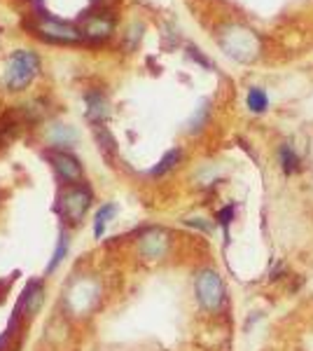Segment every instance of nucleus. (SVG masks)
Segmentation results:
<instances>
[{
	"label": "nucleus",
	"instance_id": "9b49d317",
	"mask_svg": "<svg viewBox=\"0 0 313 351\" xmlns=\"http://www.w3.org/2000/svg\"><path fill=\"white\" fill-rule=\"evenodd\" d=\"M115 213H117L115 204H103V206L96 211V216H94V237H96V239H101V237H103L108 223L115 218Z\"/></svg>",
	"mask_w": 313,
	"mask_h": 351
},
{
	"label": "nucleus",
	"instance_id": "9d476101",
	"mask_svg": "<svg viewBox=\"0 0 313 351\" xmlns=\"http://www.w3.org/2000/svg\"><path fill=\"white\" fill-rule=\"evenodd\" d=\"M84 104H87V120L94 124H103L108 117V101L101 92H87L84 96Z\"/></svg>",
	"mask_w": 313,
	"mask_h": 351
},
{
	"label": "nucleus",
	"instance_id": "4468645a",
	"mask_svg": "<svg viewBox=\"0 0 313 351\" xmlns=\"http://www.w3.org/2000/svg\"><path fill=\"white\" fill-rule=\"evenodd\" d=\"M246 104H248V110H250V112H258V115H262V112L269 108V96H266L264 89L253 87V89L248 92Z\"/></svg>",
	"mask_w": 313,
	"mask_h": 351
},
{
	"label": "nucleus",
	"instance_id": "7ed1b4c3",
	"mask_svg": "<svg viewBox=\"0 0 313 351\" xmlns=\"http://www.w3.org/2000/svg\"><path fill=\"white\" fill-rule=\"evenodd\" d=\"M40 71V59L36 52L31 49H16L8 61V71H5V84H8L12 92L28 87L33 82V77Z\"/></svg>",
	"mask_w": 313,
	"mask_h": 351
},
{
	"label": "nucleus",
	"instance_id": "a211bd4d",
	"mask_svg": "<svg viewBox=\"0 0 313 351\" xmlns=\"http://www.w3.org/2000/svg\"><path fill=\"white\" fill-rule=\"evenodd\" d=\"M231 218H234V206H225V208H220L218 211V223L222 225V230H225V234H227V230H229V223H231Z\"/></svg>",
	"mask_w": 313,
	"mask_h": 351
},
{
	"label": "nucleus",
	"instance_id": "423d86ee",
	"mask_svg": "<svg viewBox=\"0 0 313 351\" xmlns=\"http://www.w3.org/2000/svg\"><path fill=\"white\" fill-rule=\"evenodd\" d=\"M47 160L52 164L54 173L59 176V180L64 185H82L84 180V169L71 152H64V150H49L47 152Z\"/></svg>",
	"mask_w": 313,
	"mask_h": 351
},
{
	"label": "nucleus",
	"instance_id": "f257e3e1",
	"mask_svg": "<svg viewBox=\"0 0 313 351\" xmlns=\"http://www.w3.org/2000/svg\"><path fill=\"white\" fill-rule=\"evenodd\" d=\"M101 302V284L94 276H77L71 286H68L64 295V307L71 316H89Z\"/></svg>",
	"mask_w": 313,
	"mask_h": 351
},
{
	"label": "nucleus",
	"instance_id": "6e6552de",
	"mask_svg": "<svg viewBox=\"0 0 313 351\" xmlns=\"http://www.w3.org/2000/svg\"><path fill=\"white\" fill-rule=\"evenodd\" d=\"M112 28H115V21H112L110 14L105 12H99V14H87L84 16V38H89V40H105V38H110Z\"/></svg>",
	"mask_w": 313,
	"mask_h": 351
},
{
	"label": "nucleus",
	"instance_id": "39448f33",
	"mask_svg": "<svg viewBox=\"0 0 313 351\" xmlns=\"http://www.w3.org/2000/svg\"><path fill=\"white\" fill-rule=\"evenodd\" d=\"M36 31L45 40H52V43H82L84 40V33L75 28L73 24H66V21H59L54 16H49L45 12L42 8L38 5V24Z\"/></svg>",
	"mask_w": 313,
	"mask_h": 351
},
{
	"label": "nucleus",
	"instance_id": "0eeeda50",
	"mask_svg": "<svg viewBox=\"0 0 313 351\" xmlns=\"http://www.w3.org/2000/svg\"><path fill=\"white\" fill-rule=\"evenodd\" d=\"M168 251V234L164 230H147L138 239V253L147 260H159L164 258Z\"/></svg>",
	"mask_w": 313,
	"mask_h": 351
},
{
	"label": "nucleus",
	"instance_id": "f03ea898",
	"mask_svg": "<svg viewBox=\"0 0 313 351\" xmlns=\"http://www.w3.org/2000/svg\"><path fill=\"white\" fill-rule=\"evenodd\" d=\"M195 293L199 307L208 314H218L227 302V291L222 284V276L215 269H201L195 279Z\"/></svg>",
	"mask_w": 313,
	"mask_h": 351
},
{
	"label": "nucleus",
	"instance_id": "ddd939ff",
	"mask_svg": "<svg viewBox=\"0 0 313 351\" xmlns=\"http://www.w3.org/2000/svg\"><path fill=\"white\" fill-rule=\"evenodd\" d=\"M183 160V152H180L178 148H173V150H168L166 155L162 157V160L157 162V167H152V176H164V173H168V171H173L175 167H178V162Z\"/></svg>",
	"mask_w": 313,
	"mask_h": 351
},
{
	"label": "nucleus",
	"instance_id": "dca6fc26",
	"mask_svg": "<svg viewBox=\"0 0 313 351\" xmlns=\"http://www.w3.org/2000/svg\"><path fill=\"white\" fill-rule=\"evenodd\" d=\"M96 141H99V148L103 150L108 157L115 152V138H112L110 132H108L103 124H99V127H96Z\"/></svg>",
	"mask_w": 313,
	"mask_h": 351
},
{
	"label": "nucleus",
	"instance_id": "20e7f679",
	"mask_svg": "<svg viewBox=\"0 0 313 351\" xmlns=\"http://www.w3.org/2000/svg\"><path fill=\"white\" fill-rule=\"evenodd\" d=\"M92 202H94L92 190L84 188V185H71V188H66V192L61 195V204H59L64 223L71 225V228L82 223V218L87 216V211L92 208Z\"/></svg>",
	"mask_w": 313,
	"mask_h": 351
},
{
	"label": "nucleus",
	"instance_id": "2eb2a0df",
	"mask_svg": "<svg viewBox=\"0 0 313 351\" xmlns=\"http://www.w3.org/2000/svg\"><path fill=\"white\" fill-rule=\"evenodd\" d=\"M278 157H281V167H283V171H286V173L299 171V157H297V152L290 148V145H281Z\"/></svg>",
	"mask_w": 313,
	"mask_h": 351
},
{
	"label": "nucleus",
	"instance_id": "f3484780",
	"mask_svg": "<svg viewBox=\"0 0 313 351\" xmlns=\"http://www.w3.org/2000/svg\"><path fill=\"white\" fill-rule=\"evenodd\" d=\"M49 141L54 145H71L75 141V132L71 127H56L52 134H49Z\"/></svg>",
	"mask_w": 313,
	"mask_h": 351
},
{
	"label": "nucleus",
	"instance_id": "f8f14e48",
	"mask_svg": "<svg viewBox=\"0 0 313 351\" xmlns=\"http://www.w3.org/2000/svg\"><path fill=\"white\" fill-rule=\"evenodd\" d=\"M68 246H71V239H68V232L64 230L59 234V241H56V248L52 253V260H49L47 269H45V274H52V271H56V267H59L61 263H64L66 253H68Z\"/></svg>",
	"mask_w": 313,
	"mask_h": 351
},
{
	"label": "nucleus",
	"instance_id": "1a4fd4ad",
	"mask_svg": "<svg viewBox=\"0 0 313 351\" xmlns=\"http://www.w3.org/2000/svg\"><path fill=\"white\" fill-rule=\"evenodd\" d=\"M42 302H45V284L36 279V281H28V286L19 300V304H16V309L21 311V316H36Z\"/></svg>",
	"mask_w": 313,
	"mask_h": 351
}]
</instances>
